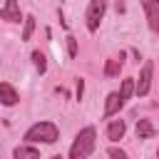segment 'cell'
Segmentation results:
<instances>
[{
  "label": "cell",
  "mask_w": 159,
  "mask_h": 159,
  "mask_svg": "<svg viewBox=\"0 0 159 159\" xmlns=\"http://www.w3.org/2000/svg\"><path fill=\"white\" fill-rule=\"evenodd\" d=\"M94 144H97V129L94 127L80 129V134L75 137V142L70 147V159H87L94 152Z\"/></svg>",
  "instance_id": "1"
},
{
  "label": "cell",
  "mask_w": 159,
  "mask_h": 159,
  "mask_svg": "<svg viewBox=\"0 0 159 159\" xmlns=\"http://www.w3.org/2000/svg\"><path fill=\"white\" fill-rule=\"evenodd\" d=\"M25 139L27 142H42V144H55L60 139V129L52 122H37L25 132Z\"/></svg>",
  "instance_id": "2"
},
{
  "label": "cell",
  "mask_w": 159,
  "mask_h": 159,
  "mask_svg": "<svg viewBox=\"0 0 159 159\" xmlns=\"http://www.w3.org/2000/svg\"><path fill=\"white\" fill-rule=\"evenodd\" d=\"M104 12H107V0H89L87 15H84V17H87V30H89V32H97V27H99Z\"/></svg>",
  "instance_id": "3"
},
{
  "label": "cell",
  "mask_w": 159,
  "mask_h": 159,
  "mask_svg": "<svg viewBox=\"0 0 159 159\" xmlns=\"http://www.w3.org/2000/svg\"><path fill=\"white\" fill-rule=\"evenodd\" d=\"M152 72H154V65H152V62H144V67H142V72H139V80L134 82V92H137L139 97H144V94L149 92V87H152Z\"/></svg>",
  "instance_id": "4"
},
{
  "label": "cell",
  "mask_w": 159,
  "mask_h": 159,
  "mask_svg": "<svg viewBox=\"0 0 159 159\" xmlns=\"http://www.w3.org/2000/svg\"><path fill=\"white\" fill-rule=\"evenodd\" d=\"M142 7H144V12H147L149 27L159 35V0H142Z\"/></svg>",
  "instance_id": "5"
},
{
  "label": "cell",
  "mask_w": 159,
  "mask_h": 159,
  "mask_svg": "<svg viewBox=\"0 0 159 159\" xmlns=\"http://www.w3.org/2000/svg\"><path fill=\"white\" fill-rule=\"evenodd\" d=\"M0 17L7 20V22H20L22 15H20V5H17V0H5V5H2V10H0Z\"/></svg>",
  "instance_id": "6"
},
{
  "label": "cell",
  "mask_w": 159,
  "mask_h": 159,
  "mask_svg": "<svg viewBox=\"0 0 159 159\" xmlns=\"http://www.w3.org/2000/svg\"><path fill=\"white\" fill-rule=\"evenodd\" d=\"M122 107H124V99L119 97V92L107 94V102H104V117H114Z\"/></svg>",
  "instance_id": "7"
},
{
  "label": "cell",
  "mask_w": 159,
  "mask_h": 159,
  "mask_svg": "<svg viewBox=\"0 0 159 159\" xmlns=\"http://www.w3.org/2000/svg\"><path fill=\"white\" fill-rule=\"evenodd\" d=\"M17 92H15V87L12 84H7V82H0V102L5 104V107H15L17 104Z\"/></svg>",
  "instance_id": "8"
},
{
  "label": "cell",
  "mask_w": 159,
  "mask_h": 159,
  "mask_svg": "<svg viewBox=\"0 0 159 159\" xmlns=\"http://www.w3.org/2000/svg\"><path fill=\"white\" fill-rule=\"evenodd\" d=\"M122 65H124V55H117V57H109L107 65H104V75L107 77H117L122 72Z\"/></svg>",
  "instance_id": "9"
},
{
  "label": "cell",
  "mask_w": 159,
  "mask_h": 159,
  "mask_svg": "<svg viewBox=\"0 0 159 159\" xmlns=\"http://www.w3.org/2000/svg\"><path fill=\"white\" fill-rule=\"evenodd\" d=\"M124 132H127V124H124L122 119H114V122L107 127V137H109L112 142H119V139L124 137Z\"/></svg>",
  "instance_id": "10"
},
{
  "label": "cell",
  "mask_w": 159,
  "mask_h": 159,
  "mask_svg": "<svg viewBox=\"0 0 159 159\" xmlns=\"http://www.w3.org/2000/svg\"><path fill=\"white\" fill-rule=\"evenodd\" d=\"M12 157L15 159H40V152L35 147H30V144H20V147H15Z\"/></svg>",
  "instance_id": "11"
},
{
  "label": "cell",
  "mask_w": 159,
  "mask_h": 159,
  "mask_svg": "<svg viewBox=\"0 0 159 159\" xmlns=\"http://www.w3.org/2000/svg\"><path fill=\"white\" fill-rule=\"evenodd\" d=\"M137 137H139V139L154 137V124H152L149 119H139V122H137Z\"/></svg>",
  "instance_id": "12"
},
{
  "label": "cell",
  "mask_w": 159,
  "mask_h": 159,
  "mask_svg": "<svg viewBox=\"0 0 159 159\" xmlns=\"http://www.w3.org/2000/svg\"><path fill=\"white\" fill-rule=\"evenodd\" d=\"M132 94H134V77H127V80H122V89H119V97L127 102Z\"/></svg>",
  "instance_id": "13"
},
{
  "label": "cell",
  "mask_w": 159,
  "mask_h": 159,
  "mask_svg": "<svg viewBox=\"0 0 159 159\" xmlns=\"http://www.w3.org/2000/svg\"><path fill=\"white\" fill-rule=\"evenodd\" d=\"M25 27H22V40H30L32 37V30H35V17L32 15H25Z\"/></svg>",
  "instance_id": "14"
},
{
  "label": "cell",
  "mask_w": 159,
  "mask_h": 159,
  "mask_svg": "<svg viewBox=\"0 0 159 159\" xmlns=\"http://www.w3.org/2000/svg\"><path fill=\"white\" fill-rule=\"evenodd\" d=\"M32 62H35V67H37V72H40V75H42V72L47 70V62H45V55H42L40 50H35V52H32Z\"/></svg>",
  "instance_id": "15"
},
{
  "label": "cell",
  "mask_w": 159,
  "mask_h": 159,
  "mask_svg": "<svg viewBox=\"0 0 159 159\" xmlns=\"http://www.w3.org/2000/svg\"><path fill=\"white\" fill-rule=\"evenodd\" d=\"M107 157H109V159H129L127 152H124V149H117V147H109V149H107Z\"/></svg>",
  "instance_id": "16"
},
{
  "label": "cell",
  "mask_w": 159,
  "mask_h": 159,
  "mask_svg": "<svg viewBox=\"0 0 159 159\" xmlns=\"http://www.w3.org/2000/svg\"><path fill=\"white\" fill-rule=\"evenodd\" d=\"M65 40H67V52H70V57H75V55H77V40H75L72 35H67Z\"/></svg>",
  "instance_id": "17"
},
{
  "label": "cell",
  "mask_w": 159,
  "mask_h": 159,
  "mask_svg": "<svg viewBox=\"0 0 159 159\" xmlns=\"http://www.w3.org/2000/svg\"><path fill=\"white\" fill-rule=\"evenodd\" d=\"M82 92H84V82L77 80V99H82Z\"/></svg>",
  "instance_id": "18"
},
{
  "label": "cell",
  "mask_w": 159,
  "mask_h": 159,
  "mask_svg": "<svg viewBox=\"0 0 159 159\" xmlns=\"http://www.w3.org/2000/svg\"><path fill=\"white\" fill-rule=\"evenodd\" d=\"M50 159H62V157H50Z\"/></svg>",
  "instance_id": "19"
},
{
  "label": "cell",
  "mask_w": 159,
  "mask_h": 159,
  "mask_svg": "<svg viewBox=\"0 0 159 159\" xmlns=\"http://www.w3.org/2000/svg\"><path fill=\"white\" fill-rule=\"evenodd\" d=\"M157 154H159V152H157Z\"/></svg>",
  "instance_id": "20"
}]
</instances>
